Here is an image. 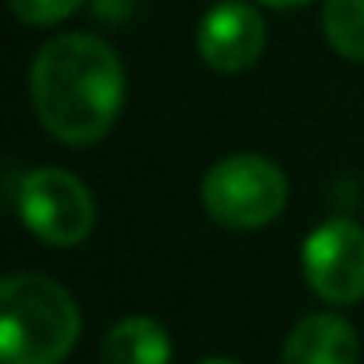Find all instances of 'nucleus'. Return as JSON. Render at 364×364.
<instances>
[{"label":"nucleus","mask_w":364,"mask_h":364,"mask_svg":"<svg viewBox=\"0 0 364 364\" xmlns=\"http://www.w3.org/2000/svg\"><path fill=\"white\" fill-rule=\"evenodd\" d=\"M29 97L40 125L58 143L93 146L122 114L125 68L107 40L93 33H61L33 58Z\"/></svg>","instance_id":"f257e3e1"},{"label":"nucleus","mask_w":364,"mask_h":364,"mask_svg":"<svg viewBox=\"0 0 364 364\" xmlns=\"http://www.w3.org/2000/svg\"><path fill=\"white\" fill-rule=\"evenodd\" d=\"M82 318L72 293L40 272H15L0 282V360L58 364L72 353Z\"/></svg>","instance_id":"f03ea898"},{"label":"nucleus","mask_w":364,"mask_h":364,"mask_svg":"<svg viewBox=\"0 0 364 364\" xmlns=\"http://www.w3.org/2000/svg\"><path fill=\"white\" fill-rule=\"evenodd\" d=\"M200 200L211 222L232 232H254L272 225L289 200V182L282 168L261 154H232L208 168L200 182Z\"/></svg>","instance_id":"7ed1b4c3"},{"label":"nucleus","mask_w":364,"mask_h":364,"mask_svg":"<svg viewBox=\"0 0 364 364\" xmlns=\"http://www.w3.org/2000/svg\"><path fill=\"white\" fill-rule=\"evenodd\" d=\"M15 208L22 225L47 247H79L97 222V204L90 186L54 164L33 168L18 178Z\"/></svg>","instance_id":"20e7f679"},{"label":"nucleus","mask_w":364,"mask_h":364,"mask_svg":"<svg viewBox=\"0 0 364 364\" xmlns=\"http://www.w3.org/2000/svg\"><path fill=\"white\" fill-rule=\"evenodd\" d=\"M304 282L314 296L332 307H350L364 300V225L353 218H328L307 232L304 250Z\"/></svg>","instance_id":"39448f33"},{"label":"nucleus","mask_w":364,"mask_h":364,"mask_svg":"<svg viewBox=\"0 0 364 364\" xmlns=\"http://www.w3.org/2000/svg\"><path fill=\"white\" fill-rule=\"evenodd\" d=\"M197 50L215 72H247L264 54V18L243 0H218L197 26Z\"/></svg>","instance_id":"423d86ee"},{"label":"nucleus","mask_w":364,"mask_h":364,"mask_svg":"<svg viewBox=\"0 0 364 364\" xmlns=\"http://www.w3.org/2000/svg\"><path fill=\"white\" fill-rule=\"evenodd\" d=\"M360 339L343 314L321 311L293 325L282 346V364H357Z\"/></svg>","instance_id":"0eeeda50"},{"label":"nucleus","mask_w":364,"mask_h":364,"mask_svg":"<svg viewBox=\"0 0 364 364\" xmlns=\"http://www.w3.org/2000/svg\"><path fill=\"white\" fill-rule=\"evenodd\" d=\"M100 364H171V339L154 318H122L100 343Z\"/></svg>","instance_id":"6e6552de"},{"label":"nucleus","mask_w":364,"mask_h":364,"mask_svg":"<svg viewBox=\"0 0 364 364\" xmlns=\"http://www.w3.org/2000/svg\"><path fill=\"white\" fill-rule=\"evenodd\" d=\"M321 29L339 58L364 61V0H325Z\"/></svg>","instance_id":"1a4fd4ad"},{"label":"nucleus","mask_w":364,"mask_h":364,"mask_svg":"<svg viewBox=\"0 0 364 364\" xmlns=\"http://www.w3.org/2000/svg\"><path fill=\"white\" fill-rule=\"evenodd\" d=\"M82 4L86 0H11V11H15L18 22L47 29V26H58V22L72 18Z\"/></svg>","instance_id":"9d476101"},{"label":"nucleus","mask_w":364,"mask_h":364,"mask_svg":"<svg viewBox=\"0 0 364 364\" xmlns=\"http://www.w3.org/2000/svg\"><path fill=\"white\" fill-rule=\"evenodd\" d=\"M264 8H275V11H296V8H307L311 0H257Z\"/></svg>","instance_id":"9b49d317"},{"label":"nucleus","mask_w":364,"mask_h":364,"mask_svg":"<svg viewBox=\"0 0 364 364\" xmlns=\"http://www.w3.org/2000/svg\"><path fill=\"white\" fill-rule=\"evenodd\" d=\"M200 364H236V360H225V357H208V360H200Z\"/></svg>","instance_id":"f8f14e48"}]
</instances>
